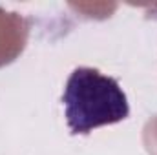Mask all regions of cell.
I'll list each match as a JSON object with an SVG mask.
<instances>
[{
	"label": "cell",
	"instance_id": "cell-1",
	"mask_svg": "<svg viewBox=\"0 0 157 155\" xmlns=\"http://www.w3.org/2000/svg\"><path fill=\"white\" fill-rule=\"evenodd\" d=\"M62 104L73 135H88L95 128L117 124L130 115L128 97L117 78L88 66H78L70 73Z\"/></svg>",
	"mask_w": 157,
	"mask_h": 155
}]
</instances>
